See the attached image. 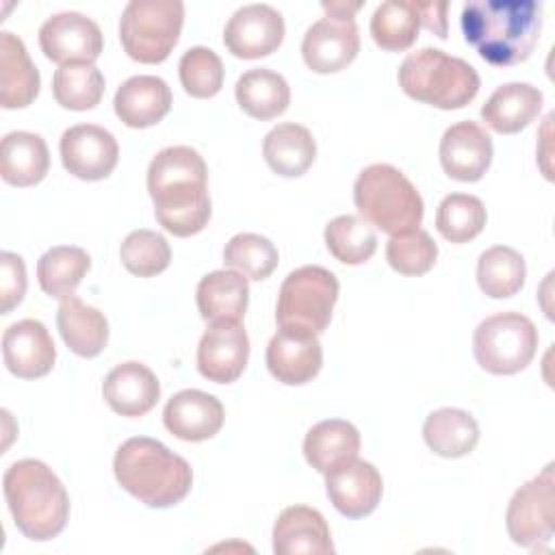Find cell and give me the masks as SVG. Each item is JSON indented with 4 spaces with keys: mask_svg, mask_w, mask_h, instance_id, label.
I'll return each instance as SVG.
<instances>
[{
    "mask_svg": "<svg viewBox=\"0 0 555 555\" xmlns=\"http://www.w3.org/2000/svg\"><path fill=\"white\" fill-rule=\"evenodd\" d=\"M54 100L69 111H89L104 95V76L93 63L61 65L52 78Z\"/></svg>",
    "mask_w": 555,
    "mask_h": 555,
    "instance_id": "d590c367",
    "label": "cell"
},
{
    "mask_svg": "<svg viewBox=\"0 0 555 555\" xmlns=\"http://www.w3.org/2000/svg\"><path fill=\"white\" fill-rule=\"evenodd\" d=\"M275 555H332L334 544L323 514L308 505L284 507L273 525Z\"/></svg>",
    "mask_w": 555,
    "mask_h": 555,
    "instance_id": "44dd1931",
    "label": "cell"
},
{
    "mask_svg": "<svg viewBox=\"0 0 555 555\" xmlns=\"http://www.w3.org/2000/svg\"><path fill=\"white\" fill-rule=\"evenodd\" d=\"M39 46L59 65L93 63L104 48V37L91 17L78 11H63L41 24Z\"/></svg>",
    "mask_w": 555,
    "mask_h": 555,
    "instance_id": "8fae6325",
    "label": "cell"
},
{
    "mask_svg": "<svg viewBox=\"0 0 555 555\" xmlns=\"http://www.w3.org/2000/svg\"><path fill=\"white\" fill-rule=\"evenodd\" d=\"M447 2H421V17L423 24L434 30L440 39L447 37Z\"/></svg>",
    "mask_w": 555,
    "mask_h": 555,
    "instance_id": "ee69618b",
    "label": "cell"
},
{
    "mask_svg": "<svg viewBox=\"0 0 555 555\" xmlns=\"http://www.w3.org/2000/svg\"><path fill=\"white\" fill-rule=\"evenodd\" d=\"M492 139L475 121L449 126L440 139V165L444 173L460 182H477L492 163Z\"/></svg>",
    "mask_w": 555,
    "mask_h": 555,
    "instance_id": "e0dca14e",
    "label": "cell"
},
{
    "mask_svg": "<svg viewBox=\"0 0 555 555\" xmlns=\"http://www.w3.org/2000/svg\"><path fill=\"white\" fill-rule=\"evenodd\" d=\"M284 17L271 4H245L228 20L223 30L225 48L238 59H260L280 48Z\"/></svg>",
    "mask_w": 555,
    "mask_h": 555,
    "instance_id": "9a60e30c",
    "label": "cell"
},
{
    "mask_svg": "<svg viewBox=\"0 0 555 555\" xmlns=\"http://www.w3.org/2000/svg\"><path fill=\"white\" fill-rule=\"evenodd\" d=\"M397 80L405 95L442 111L466 106L479 91L477 69L438 48L410 52L399 67Z\"/></svg>",
    "mask_w": 555,
    "mask_h": 555,
    "instance_id": "5b68a950",
    "label": "cell"
},
{
    "mask_svg": "<svg viewBox=\"0 0 555 555\" xmlns=\"http://www.w3.org/2000/svg\"><path fill=\"white\" fill-rule=\"evenodd\" d=\"M15 527L37 542L56 538L69 518V494L52 468L39 460L13 462L2 477Z\"/></svg>",
    "mask_w": 555,
    "mask_h": 555,
    "instance_id": "277c9868",
    "label": "cell"
},
{
    "mask_svg": "<svg viewBox=\"0 0 555 555\" xmlns=\"http://www.w3.org/2000/svg\"><path fill=\"white\" fill-rule=\"evenodd\" d=\"M325 490L332 505L347 518L369 516L384 492L379 470L364 460H349L325 473Z\"/></svg>",
    "mask_w": 555,
    "mask_h": 555,
    "instance_id": "ac0fdd59",
    "label": "cell"
},
{
    "mask_svg": "<svg viewBox=\"0 0 555 555\" xmlns=\"http://www.w3.org/2000/svg\"><path fill=\"white\" fill-rule=\"evenodd\" d=\"M50 152L41 134L15 130L0 145V176L13 186H33L46 178Z\"/></svg>",
    "mask_w": 555,
    "mask_h": 555,
    "instance_id": "4316f807",
    "label": "cell"
},
{
    "mask_svg": "<svg viewBox=\"0 0 555 555\" xmlns=\"http://www.w3.org/2000/svg\"><path fill=\"white\" fill-rule=\"evenodd\" d=\"M330 254L345 264H362L377 249V234L369 221L356 215H338L325 225Z\"/></svg>",
    "mask_w": 555,
    "mask_h": 555,
    "instance_id": "8d00e7d4",
    "label": "cell"
},
{
    "mask_svg": "<svg viewBox=\"0 0 555 555\" xmlns=\"http://www.w3.org/2000/svg\"><path fill=\"white\" fill-rule=\"evenodd\" d=\"M278 260L280 256L275 245L267 236H260L254 232H241L232 236L223 249L225 267H232L245 278L258 280V282L273 273V269L278 267Z\"/></svg>",
    "mask_w": 555,
    "mask_h": 555,
    "instance_id": "f35d334b",
    "label": "cell"
},
{
    "mask_svg": "<svg viewBox=\"0 0 555 555\" xmlns=\"http://www.w3.org/2000/svg\"><path fill=\"white\" fill-rule=\"evenodd\" d=\"M360 50V35L353 17L325 13L304 35L301 56L317 74H334L345 69Z\"/></svg>",
    "mask_w": 555,
    "mask_h": 555,
    "instance_id": "7c38bea8",
    "label": "cell"
},
{
    "mask_svg": "<svg viewBox=\"0 0 555 555\" xmlns=\"http://www.w3.org/2000/svg\"><path fill=\"white\" fill-rule=\"evenodd\" d=\"M360 7H362V2H345V0L323 2L325 13H334V15H343V17H353Z\"/></svg>",
    "mask_w": 555,
    "mask_h": 555,
    "instance_id": "f6af8a7d",
    "label": "cell"
},
{
    "mask_svg": "<svg viewBox=\"0 0 555 555\" xmlns=\"http://www.w3.org/2000/svg\"><path fill=\"white\" fill-rule=\"evenodd\" d=\"M486 206L468 193L447 195L436 210V230L451 243H468L486 225Z\"/></svg>",
    "mask_w": 555,
    "mask_h": 555,
    "instance_id": "74e56055",
    "label": "cell"
},
{
    "mask_svg": "<svg viewBox=\"0 0 555 555\" xmlns=\"http://www.w3.org/2000/svg\"><path fill=\"white\" fill-rule=\"evenodd\" d=\"M113 470L126 492L158 509L178 505L193 483L191 464L147 436L128 438L115 453Z\"/></svg>",
    "mask_w": 555,
    "mask_h": 555,
    "instance_id": "3957f363",
    "label": "cell"
},
{
    "mask_svg": "<svg viewBox=\"0 0 555 555\" xmlns=\"http://www.w3.org/2000/svg\"><path fill=\"white\" fill-rule=\"evenodd\" d=\"M234 95L238 106L254 119H273L288 108L291 89L282 74L256 67L245 72L234 87Z\"/></svg>",
    "mask_w": 555,
    "mask_h": 555,
    "instance_id": "1f68e13d",
    "label": "cell"
},
{
    "mask_svg": "<svg viewBox=\"0 0 555 555\" xmlns=\"http://www.w3.org/2000/svg\"><path fill=\"white\" fill-rule=\"evenodd\" d=\"M525 278V258L507 245L488 247L477 260V284L488 297L505 299L516 295L522 288Z\"/></svg>",
    "mask_w": 555,
    "mask_h": 555,
    "instance_id": "e575fe53",
    "label": "cell"
},
{
    "mask_svg": "<svg viewBox=\"0 0 555 555\" xmlns=\"http://www.w3.org/2000/svg\"><path fill=\"white\" fill-rule=\"evenodd\" d=\"M249 358V338L241 321H215L197 345V369L215 384L241 377Z\"/></svg>",
    "mask_w": 555,
    "mask_h": 555,
    "instance_id": "5bb4252c",
    "label": "cell"
},
{
    "mask_svg": "<svg viewBox=\"0 0 555 555\" xmlns=\"http://www.w3.org/2000/svg\"><path fill=\"white\" fill-rule=\"evenodd\" d=\"M323 364V349L317 334L299 327H280L267 345L269 373L286 384L301 386L317 377Z\"/></svg>",
    "mask_w": 555,
    "mask_h": 555,
    "instance_id": "2e32d148",
    "label": "cell"
},
{
    "mask_svg": "<svg viewBox=\"0 0 555 555\" xmlns=\"http://www.w3.org/2000/svg\"><path fill=\"white\" fill-rule=\"evenodd\" d=\"M119 258L132 275L152 278L169 267L171 247L167 238L154 230H134L121 241Z\"/></svg>",
    "mask_w": 555,
    "mask_h": 555,
    "instance_id": "ab89813d",
    "label": "cell"
},
{
    "mask_svg": "<svg viewBox=\"0 0 555 555\" xmlns=\"http://www.w3.org/2000/svg\"><path fill=\"white\" fill-rule=\"evenodd\" d=\"M26 293V267L24 258L13 251L0 254V299L2 314H9Z\"/></svg>",
    "mask_w": 555,
    "mask_h": 555,
    "instance_id": "7bdbcfd3",
    "label": "cell"
},
{
    "mask_svg": "<svg viewBox=\"0 0 555 555\" xmlns=\"http://www.w3.org/2000/svg\"><path fill=\"white\" fill-rule=\"evenodd\" d=\"M538 351V330L520 312H499L483 319L473 336L477 364L492 375L522 371Z\"/></svg>",
    "mask_w": 555,
    "mask_h": 555,
    "instance_id": "9c48e42d",
    "label": "cell"
},
{
    "mask_svg": "<svg viewBox=\"0 0 555 555\" xmlns=\"http://www.w3.org/2000/svg\"><path fill=\"white\" fill-rule=\"evenodd\" d=\"M91 269V258L85 249L74 245L50 247L37 262V280L46 295L54 299H65L74 295L76 286L82 282Z\"/></svg>",
    "mask_w": 555,
    "mask_h": 555,
    "instance_id": "d6a6232c",
    "label": "cell"
},
{
    "mask_svg": "<svg viewBox=\"0 0 555 555\" xmlns=\"http://www.w3.org/2000/svg\"><path fill=\"white\" fill-rule=\"evenodd\" d=\"M63 167L80 180H104L117 165V139L102 126L78 124L61 134Z\"/></svg>",
    "mask_w": 555,
    "mask_h": 555,
    "instance_id": "4fadbf2b",
    "label": "cell"
},
{
    "mask_svg": "<svg viewBox=\"0 0 555 555\" xmlns=\"http://www.w3.org/2000/svg\"><path fill=\"white\" fill-rule=\"evenodd\" d=\"M425 444L440 457L468 455L479 440V425L466 410L440 408L423 423Z\"/></svg>",
    "mask_w": 555,
    "mask_h": 555,
    "instance_id": "4dcf8cb0",
    "label": "cell"
},
{
    "mask_svg": "<svg viewBox=\"0 0 555 555\" xmlns=\"http://www.w3.org/2000/svg\"><path fill=\"white\" fill-rule=\"evenodd\" d=\"M353 202L364 221L390 236L418 230L423 221L425 208L416 186L388 163H375L360 171Z\"/></svg>",
    "mask_w": 555,
    "mask_h": 555,
    "instance_id": "8992f818",
    "label": "cell"
},
{
    "mask_svg": "<svg viewBox=\"0 0 555 555\" xmlns=\"http://www.w3.org/2000/svg\"><path fill=\"white\" fill-rule=\"evenodd\" d=\"M338 288L336 275L325 267L306 264L291 271L278 293V325L308 330L319 336L330 325Z\"/></svg>",
    "mask_w": 555,
    "mask_h": 555,
    "instance_id": "ba28073f",
    "label": "cell"
},
{
    "mask_svg": "<svg viewBox=\"0 0 555 555\" xmlns=\"http://www.w3.org/2000/svg\"><path fill=\"white\" fill-rule=\"evenodd\" d=\"M102 395L113 412L134 418L147 414L156 405L160 384L145 364L124 362L108 371L102 384Z\"/></svg>",
    "mask_w": 555,
    "mask_h": 555,
    "instance_id": "7402d4cb",
    "label": "cell"
},
{
    "mask_svg": "<svg viewBox=\"0 0 555 555\" xmlns=\"http://www.w3.org/2000/svg\"><path fill=\"white\" fill-rule=\"evenodd\" d=\"M39 69L28 56L24 41L9 33H0V104L2 108H24L39 93Z\"/></svg>",
    "mask_w": 555,
    "mask_h": 555,
    "instance_id": "cb8c5ba5",
    "label": "cell"
},
{
    "mask_svg": "<svg viewBox=\"0 0 555 555\" xmlns=\"http://www.w3.org/2000/svg\"><path fill=\"white\" fill-rule=\"evenodd\" d=\"M223 405L215 395H208L197 388H186L176 392L165 410V427L180 440L202 442L212 438L223 425Z\"/></svg>",
    "mask_w": 555,
    "mask_h": 555,
    "instance_id": "ffe728a7",
    "label": "cell"
},
{
    "mask_svg": "<svg viewBox=\"0 0 555 555\" xmlns=\"http://www.w3.org/2000/svg\"><path fill=\"white\" fill-rule=\"evenodd\" d=\"M56 327L65 345L80 358L100 356L108 343L106 317L98 308L80 301L76 295L61 299L56 310Z\"/></svg>",
    "mask_w": 555,
    "mask_h": 555,
    "instance_id": "484cf974",
    "label": "cell"
},
{
    "mask_svg": "<svg viewBox=\"0 0 555 555\" xmlns=\"http://www.w3.org/2000/svg\"><path fill=\"white\" fill-rule=\"evenodd\" d=\"M360 431L343 418H327L312 425L304 438L306 462L319 470L330 473L340 464L358 457Z\"/></svg>",
    "mask_w": 555,
    "mask_h": 555,
    "instance_id": "83f0119b",
    "label": "cell"
},
{
    "mask_svg": "<svg viewBox=\"0 0 555 555\" xmlns=\"http://www.w3.org/2000/svg\"><path fill=\"white\" fill-rule=\"evenodd\" d=\"M147 191L156 221L173 236H193L210 221L208 167L197 150L171 145L147 167Z\"/></svg>",
    "mask_w": 555,
    "mask_h": 555,
    "instance_id": "6da1fadb",
    "label": "cell"
},
{
    "mask_svg": "<svg viewBox=\"0 0 555 555\" xmlns=\"http://www.w3.org/2000/svg\"><path fill=\"white\" fill-rule=\"evenodd\" d=\"M184 91L193 98H212L223 87V63L210 48L195 46L186 50L178 63Z\"/></svg>",
    "mask_w": 555,
    "mask_h": 555,
    "instance_id": "60d3db41",
    "label": "cell"
},
{
    "mask_svg": "<svg viewBox=\"0 0 555 555\" xmlns=\"http://www.w3.org/2000/svg\"><path fill=\"white\" fill-rule=\"evenodd\" d=\"M421 24V2H382L371 17V37L382 50L401 52L416 41Z\"/></svg>",
    "mask_w": 555,
    "mask_h": 555,
    "instance_id": "836d02e7",
    "label": "cell"
},
{
    "mask_svg": "<svg viewBox=\"0 0 555 555\" xmlns=\"http://www.w3.org/2000/svg\"><path fill=\"white\" fill-rule=\"evenodd\" d=\"M2 358L13 375L22 379H35L52 371L56 347L41 321L22 319L4 330Z\"/></svg>",
    "mask_w": 555,
    "mask_h": 555,
    "instance_id": "d6986e66",
    "label": "cell"
},
{
    "mask_svg": "<svg viewBox=\"0 0 555 555\" xmlns=\"http://www.w3.org/2000/svg\"><path fill=\"white\" fill-rule=\"evenodd\" d=\"M438 258V245L425 230H412L390 236L386 243V260L401 275H423Z\"/></svg>",
    "mask_w": 555,
    "mask_h": 555,
    "instance_id": "b9f144b4",
    "label": "cell"
},
{
    "mask_svg": "<svg viewBox=\"0 0 555 555\" xmlns=\"http://www.w3.org/2000/svg\"><path fill=\"white\" fill-rule=\"evenodd\" d=\"M249 301L247 278L238 271H212L197 284V310L204 321H241Z\"/></svg>",
    "mask_w": 555,
    "mask_h": 555,
    "instance_id": "f1b7e54d",
    "label": "cell"
},
{
    "mask_svg": "<svg viewBox=\"0 0 555 555\" xmlns=\"http://www.w3.org/2000/svg\"><path fill=\"white\" fill-rule=\"evenodd\" d=\"M544 95L529 82L501 85L481 106V119L501 134H516L542 111Z\"/></svg>",
    "mask_w": 555,
    "mask_h": 555,
    "instance_id": "d4e9b609",
    "label": "cell"
},
{
    "mask_svg": "<svg viewBox=\"0 0 555 555\" xmlns=\"http://www.w3.org/2000/svg\"><path fill=\"white\" fill-rule=\"evenodd\" d=\"M184 4L180 0H132L119 20V41L139 63H163L180 39Z\"/></svg>",
    "mask_w": 555,
    "mask_h": 555,
    "instance_id": "52a82bcc",
    "label": "cell"
},
{
    "mask_svg": "<svg viewBox=\"0 0 555 555\" xmlns=\"http://www.w3.org/2000/svg\"><path fill=\"white\" fill-rule=\"evenodd\" d=\"M262 156L278 176L297 178L314 163L317 143L306 126L280 124L264 137Z\"/></svg>",
    "mask_w": 555,
    "mask_h": 555,
    "instance_id": "f546056e",
    "label": "cell"
},
{
    "mask_svg": "<svg viewBox=\"0 0 555 555\" xmlns=\"http://www.w3.org/2000/svg\"><path fill=\"white\" fill-rule=\"evenodd\" d=\"M460 24L486 63L518 65L540 39L542 7L533 0H473L464 4Z\"/></svg>",
    "mask_w": 555,
    "mask_h": 555,
    "instance_id": "7a4b0ae2",
    "label": "cell"
},
{
    "mask_svg": "<svg viewBox=\"0 0 555 555\" xmlns=\"http://www.w3.org/2000/svg\"><path fill=\"white\" fill-rule=\"evenodd\" d=\"M505 527L514 544L529 551H548L555 535L553 464H546L514 492L505 512Z\"/></svg>",
    "mask_w": 555,
    "mask_h": 555,
    "instance_id": "30bf717a",
    "label": "cell"
},
{
    "mask_svg": "<svg viewBox=\"0 0 555 555\" xmlns=\"http://www.w3.org/2000/svg\"><path fill=\"white\" fill-rule=\"evenodd\" d=\"M115 115L130 128H150L171 108V89L158 76H130L124 80L113 100Z\"/></svg>",
    "mask_w": 555,
    "mask_h": 555,
    "instance_id": "603a6c76",
    "label": "cell"
}]
</instances>
